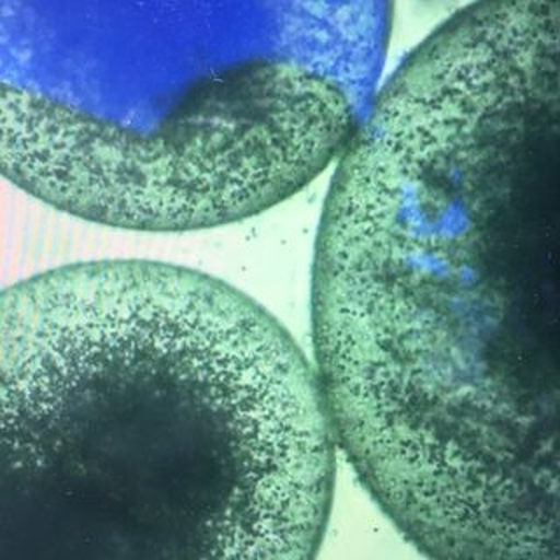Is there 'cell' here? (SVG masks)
Returning a JSON list of instances; mask_svg holds the SVG:
<instances>
[{"mask_svg":"<svg viewBox=\"0 0 560 560\" xmlns=\"http://www.w3.org/2000/svg\"><path fill=\"white\" fill-rule=\"evenodd\" d=\"M559 22L481 2L341 153L312 276L337 445L434 559H559Z\"/></svg>","mask_w":560,"mask_h":560,"instance_id":"obj_1","label":"cell"},{"mask_svg":"<svg viewBox=\"0 0 560 560\" xmlns=\"http://www.w3.org/2000/svg\"><path fill=\"white\" fill-rule=\"evenodd\" d=\"M0 560L311 559L337 438L253 298L165 265L81 262L0 302Z\"/></svg>","mask_w":560,"mask_h":560,"instance_id":"obj_2","label":"cell"},{"mask_svg":"<svg viewBox=\"0 0 560 560\" xmlns=\"http://www.w3.org/2000/svg\"><path fill=\"white\" fill-rule=\"evenodd\" d=\"M390 32L378 0H2V172L105 226L244 221L346 151Z\"/></svg>","mask_w":560,"mask_h":560,"instance_id":"obj_3","label":"cell"}]
</instances>
